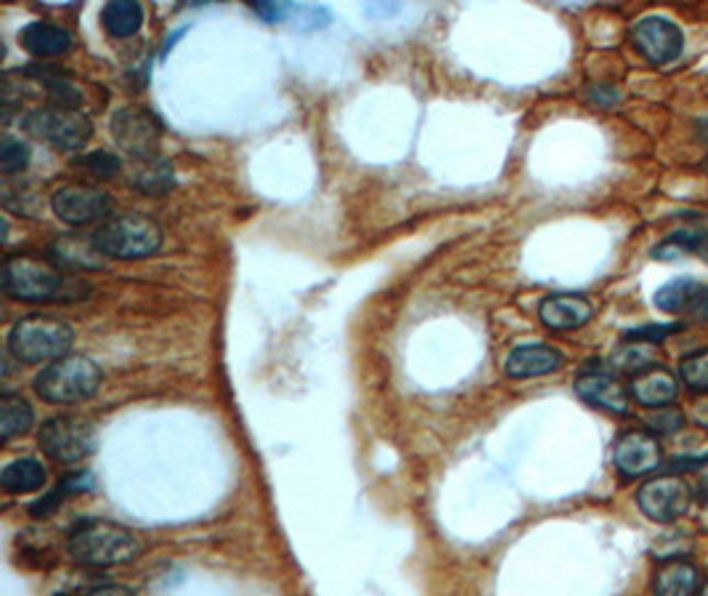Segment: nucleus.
<instances>
[{
    "mask_svg": "<svg viewBox=\"0 0 708 596\" xmlns=\"http://www.w3.org/2000/svg\"><path fill=\"white\" fill-rule=\"evenodd\" d=\"M138 538L117 522H82L69 536V554L86 567L125 565L138 554Z\"/></svg>",
    "mask_w": 708,
    "mask_h": 596,
    "instance_id": "nucleus-1",
    "label": "nucleus"
},
{
    "mask_svg": "<svg viewBox=\"0 0 708 596\" xmlns=\"http://www.w3.org/2000/svg\"><path fill=\"white\" fill-rule=\"evenodd\" d=\"M91 247L117 260L149 258L162 247V230L151 217L117 215L93 230Z\"/></svg>",
    "mask_w": 708,
    "mask_h": 596,
    "instance_id": "nucleus-2",
    "label": "nucleus"
},
{
    "mask_svg": "<svg viewBox=\"0 0 708 596\" xmlns=\"http://www.w3.org/2000/svg\"><path fill=\"white\" fill-rule=\"evenodd\" d=\"M72 326L50 316H27L9 331V350L22 363L59 361L72 348Z\"/></svg>",
    "mask_w": 708,
    "mask_h": 596,
    "instance_id": "nucleus-3",
    "label": "nucleus"
},
{
    "mask_svg": "<svg viewBox=\"0 0 708 596\" xmlns=\"http://www.w3.org/2000/svg\"><path fill=\"white\" fill-rule=\"evenodd\" d=\"M101 369L86 356H64L35 376V393L46 403H80L101 387Z\"/></svg>",
    "mask_w": 708,
    "mask_h": 596,
    "instance_id": "nucleus-4",
    "label": "nucleus"
},
{
    "mask_svg": "<svg viewBox=\"0 0 708 596\" xmlns=\"http://www.w3.org/2000/svg\"><path fill=\"white\" fill-rule=\"evenodd\" d=\"M22 125L30 136L46 140V144L56 146L61 151L82 149L93 136V125L86 114L78 112V109L54 104L32 109V112L24 114Z\"/></svg>",
    "mask_w": 708,
    "mask_h": 596,
    "instance_id": "nucleus-5",
    "label": "nucleus"
},
{
    "mask_svg": "<svg viewBox=\"0 0 708 596\" xmlns=\"http://www.w3.org/2000/svg\"><path fill=\"white\" fill-rule=\"evenodd\" d=\"M3 292L9 297L22 300V303H48V300L61 297L64 279L56 268L48 262L16 255L3 262Z\"/></svg>",
    "mask_w": 708,
    "mask_h": 596,
    "instance_id": "nucleus-6",
    "label": "nucleus"
},
{
    "mask_svg": "<svg viewBox=\"0 0 708 596\" xmlns=\"http://www.w3.org/2000/svg\"><path fill=\"white\" fill-rule=\"evenodd\" d=\"M37 443H41V451L56 464H75V461L93 453L95 429L86 416L59 414L41 427Z\"/></svg>",
    "mask_w": 708,
    "mask_h": 596,
    "instance_id": "nucleus-7",
    "label": "nucleus"
},
{
    "mask_svg": "<svg viewBox=\"0 0 708 596\" xmlns=\"http://www.w3.org/2000/svg\"><path fill=\"white\" fill-rule=\"evenodd\" d=\"M693 488L687 485L685 477L679 474H661V477L648 480L637 493V506L648 520L668 525L690 511Z\"/></svg>",
    "mask_w": 708,
    "mask_h": 596,
    "instance_id": "nucleus-8",
    "label": "nucleus"
},
{
    "mask_svg": "<svg viewBox=\"0 0 708 596\" xmlns=\"http://www.w3.org/2000/svg\"><path fill=\"white\" fill-rule=\"evenodd\" d=\"M50 207L59 221L69 226H88L110 215L112 196L104 189H95L88 183H67L59 185L50 196Z\"/></svg>",
    "mask_w": 708,
    "mask_h": 596,
    "instance_id": "nucleus-9",
    "label": "nucleus"
},
{
    "mask_svg": "<svg viewBox=\"0 0 708 596\" xmlns=\"http://www.w3.org/2000/svg\"><path fill=\"white\" fill-rule=\"evenodd\" d=\"M112 136L123 151L133 159H155L159 149V125L146 109L125 106L117 109L112 117Z\"/></svg>",
    "mask_w": 708,
    "mask_h": 596,
    "instance_id": "nucleus-10",
    "label": "nucleus"
},
{
    "mask_svg": "<svg viewBox=\"0 0 708 596\" xmlns=\"http://www.w3.org/2000/svg\"><path fill=\"white\" fill-rule=\"evenodd\" d=\"M631 43L650 64L666 67V64L679 59L682 48H685V35L672 19L648 16L631 27Z\"/></svg>",
    "mask_w": 708,
    "mask_h": 596,
    "instance_id": "nucleus-11",
    "label": "nucleus"
},
{
    "mask_svg": "<svg viewBox=\"0 0 708 596\" xmlns=\"http://www.w3.org/2000/svg\"><path fill=\"white\" fill-rule=\"evenodd\" d=\"M661 443L648 429H629L616 440L614 464L623 477H645L661 466Z\"/></svg>",
    "mask_w": 708,
    "mask_h": 596,
    "instance_id": "nucleus-12",
    "label": "nucleus"
},
{
    "mask_svg": "<svg viewBox=\"0 0 708 596\" xmlns=\"http://www.w3.org/2000/svg\"><path fill=\"white\" fill-rule=\"evenodd\" d=\"M576 395L589 406L603 408L610 414H627L629 412V393L616 376L605 374V371H582L576 376Z\"/></svg>",
    "mask_w": 708,
    "mask_h": 596,
    "instance_id": "nucleus-13",
    "label": "nucleus"
},
{
    "mask_svg": "<svg viewBox=\"0 0 708 596\" xmlns=\"http://www.w3.org/2000/svg\"><path fill=\"white\" fill-rule=\"evenodd\" d=\"M592 316H595V307L584 294H550L539 305L541 324L554 331L582 329Z\"/></svg>",
    "mask_w": 708,
    "mask_h": 596,
    "instance_id": "nucleus-14",
    "label": "nucleus"
},
{
    "mask_svg": "<svg viewBox=\"0 0 708 596\" xmlns=\"http://www.w3.org/2000/svg\"><path fill=\"white\" fill-rule=\"evenodd\" d=\"M563 367V352L550 348V345H520L507 356L504 371L513 380H531V376L552 374Z\"/></svg>",
    "mask_w": 708,
    "mask_h": 596,
    "instance_id": "nucleus-15",
    "label": "nucleus"
},
{
    "mask_svg": "<svg viewBox=\"0 0 708 596\" xmlns=\"http://www.w3.org/2000/svg\"><path fill=\"white\" fill-rule=\"evenodd\" d=\"M631 395H634V401L640 403V406L668 408L677 401L679 382L668 369L655 367L634 376V382H631Z\"/></svg>",
    "mask_w": 708,
    "mask_h": 596,
    "instance_id": "nucleus-16",
    "label": "nucleus"
},
{
    "mask_svg": "<svg viewBox=\"0 0 708 596\" xmlns=\"http://www.w3.org/2000/svg\"><path fill=\"white\" fill-rule=\"evenodd\" d=\"M19 41L27 54L50 59V56H61L72 48V32L54 22H30L19 35Z\"/></svg>",
    "mask_w": 708,
    "mask_h": 596,
    "instance_id": "nucleus-17",
    "label": "nucleus"
},
{
    "mask_svg": "<svg viewBox=\"0 0 708 596\" xmlns=\"http://www.w3.org/2000/svg\"><path fill=\"white\" fill-rule=\"evenodd\" d=\"M698 567L687 560H668L655 570L653 596H695Z\"/></svg>",
    "mask_w": 708,
    "mask_h": 596,
    "instance_id": "nucleus-18",
    "label": "nucleus"
},
{
    "mask_svg": "<svg viewBox=\"0 0 708 596\" xmlns=\"http://www.w3.org/2000/svg\"><path fill=\"white\" fill-rule=\"evenodd\" d=\"M706 292L708 286L700 284V281L674 279L655 292V307L663 313H672V316L674 313H690L693 316V311L698 307L700 300H704Z\"/></svg>",
    "mask_w": 708,
    "mask_h": 596,
    "instance_id": "nucleus-19",
    "label": "nucleus"
},
{
    "mask_svg": "<svg viewBox=\"0 0 708 596\" xmlns=\"http://www.w3.org/2000/svg\"><path fill=\"white\" fill-rule=\"evenodd\" d=\"M653 255L659 260H677L682 255H698V258L708 260V228L698 223V226L674 230L663 245L653 249Z\"/></svg>",
    "mask_w": 708,
    "mask_h": 596,
    "instance_id": "nucleus-20",
    "label": "nucleus"
},
{
    "mask_svg": "<svg viewBox=\"0 0 708 596\" xmlns=\"http://www.w3.org/2000/svg\"><path fill=\"white\" fill-rule=\"evenodd\" d=\"M101 24L112 37H133L144 24V9L133 0H112L101 9Z\"/></svg>",
    "mask_w": 708,
    "mask_h": 596,
    "instance_id": "nucleus-21",
    "label": "nucleus"
},
{
    "mask_svg": "<svg viewBox=\"0 0 708 596\" xmlns=\"http://www.w3.org/2000/svg\"><path fill=\"white\" fill-rule=\"evenodd\" d=\"M46 480L48 474L37 459H16L11 464H5V470L0 472V485L9 493L41 491L46 485Z\"/></svg>",
    "mask_w": 708,
    "mask_h": 596,
    "instance_id": "nucleus-22",
    "label": "nucleus"
},
{
    "mask_svg": "<svg viewBox=\"0 0 708 596\" xmlns=\"http://www.w3.org/2000/svg\"><path fill=\"white\" fill-rule=\"evenodd\" d=\"M35 421V412L22 395H0V440H11L27 432Z\"/></svg>",
    "mask_w": 708,
    "mask_h": 596,
    "instance_id": "nucleus-23",
    "label": "nucleus"
},
{
    "mask_svg": "<svg viewBox=\"0 0 708 596\" xmlns=\"http://www.w3.org/2000/svg\"><path fill=\"white\" fill-rule=\"evenodd\" d=\"M655 363H659V350H655V345H648V342H627L621 345L614 352V367L623 369V371H648V369H655Z\"/></svg>",
    "mask_w": 708,
    "mask_h": 596,
    "instance_id": "nucleus-24",
    "label": "nucleus"
},
{
    "mask_svg": "<svg viewBox=\"0 0 708 596\" xmlns=\"http://www.w3.org/2000/svg\"><path fill=\"white\" fill-rule=\"evenodd\" d=\"M133 183H136L138 189L151 191V194H162V191H168L170 185H173V168L159 157L144 159V162H138Z\"/></svg>",
    "mask_w": 708,
    "mask_h": 596,
    "instance_id": "nucleus-25",
    "label": "nucleus"
},
{
    "mask_svg": "<svg viewBox=\"0 0 708 596\" xmlns=\"http://www.w3.org/2000/svg\"><path fill=\"white\" fill-rule=\"evenodd\" d=\"M679 376L695 393H708V348L682 358Z\"/></svg>",
    "mask_w": 708,
    "mask_h": 596,
    "instance_id": "nucleus-26",
    "label": "nucleus"
},
{
    "mask_svg": "<svg viewBox=\"0 0 708 596\" xmlns=\"http://www.w3.org/2000/svg\"><path fill=\"white\" fill-rule=\"evenodd\" d=\"M30 165V146L24 140L5 136L0 140V170L3 176H16Z\"/></svg>",
    "mask_w": 708,
    "mask_h": 596,
    "instance_id": "nucleus-27",
    "label": "nucleus"
},
{
    "mask_svg": "<svg viewBox=\"0 0 708 596\" xmlns=\"http://www.w3.org/2000/svg\"><path fill=\"white\" fill-rule=\"evenodd\" d=\"M88 485H91V480L86 477V474H80V477H72V480H67V483H59L56 485V491L50 493V496L46 498H41V502L37 504H32L30 509H32V515L35 517H43V515H50V509H54V506H59L61 498H67L69 493H80V491H86Z\"/></svg>",
    "mask_w": 708,
    "mask_h": 596,
    "instance_id": "nucleus-28",
    "label": "nucleus"
},
{
    "mask_svg": "<svg viewBox=\"0 0 708 596\" xmlns=\"http://www.w3.org/2000/svg\"><path fill=\"white\" fill-rule=\"evenodd\" d=\"M331 19L329 9H322V5H295L292 3V14L286 22H292L295 27H303V30H316V27H324Z\"/></svg>",
    "mask_w": 708,
    "mask_h": 596,
    "instance_id": "nucleus-29",
    "label": "nucleus"
},
{
    "mask_svg": "<svg viewBox=\"0 0 708 596\" xmlns=\"http://www.w3.org/2000/svg\"><path fill=\"white\" fill-rule=\"evenodd\" d=\"M80 168H86L88 172H93V176L99 178H112L114 172L120 170V157H114L112 151H91L86 154V157L78 159Z\"/></svg>",
    "mask_w": 708,
    "mask_h": 596,
    "instance_id": "nucleus-30",
    "label": "nucleus"
},
{
    "mask_svg": "<svg viewBox=\"0 0 708 596\" xmlns=\"http://www.w3.org/2000/svg\"><path fill=\"white\" fill-rule=\"evenodd\" d=\"M679 326H645V329H631L627 339L631 342H648V345H659L666 339L668 335H674Z\"/></svg>",
    "mask_w": 708,
    "mask_h": 596,
    "instance_id": "nucleus-31",
    "label": "nucleus"
},
{
    "mask_svg": "<svg viewBox=\"0 0 708 596\" xmlns=\"http://www.w3.org/2000/svg\"><path fill=\"white\" fill-rule=\"evenodd\" d=\"M252 11L266 22H286L292 14V3H252Z\"/></svg>",
    "mask_w": 708,
    "mask_h": 596,
    "instance_id": "nucleus-32",
    "label": "nucleus"
},
{
    "mask_svg": "<svg viewBox=\"0 0 708 596\" xmlns=\"http://www.w3.org/2000/svg\"><path fill=\"white\" fill-rule=\"evenodd\" d=\"M653 425H659L655 427L659 432L672 435V432H677L682 425H685V416H682L679 412H672V408H661V414L653 416Z\"/></svg>",
    "mask_w": 708,
    "mask_h": 596,
    "instance_id": "nucleus-33",
    "label": "nucleus"
},
{
    "mask_svg": "<svg viewBox=\"0 0 708 596\" xmlns=\"http://www.w3.org/2000/svg\"><path fill=\"white\" fill-rule=\"evenodd\" d=\"M82 596H136V592L127 586H117V583H110V586H95L91 592H86Z\"/></svg>",
    "mask_w": 708,
    "mask_h": 596,
    "instance_id": "nucleus-34",
    "label": "nucleus"
},
{
    "mask_svg": "<svg viewBox=\"0 0 708 596\" xmlns=\"http://www.w3.org/2000/svg\"><path fill=\"white\" fill-rule=\"evenodd\" d=\"M395 11H401L398 3H393V5H367L369 16H391V14H395Z\"/></svg>",
    "mask_w": 708,
    "mask_h": 596,
    "instance_id": "nucleus-35",
    "label": "nucleus"
},
{
    "mask_svg": "<svg viewBox=\"0 0 708 596\" xmlns=\"http://www.w3.org/2000/svg\"><path fill=\"white\" fill-rule=\"evenodd\" d=\"M695 419H698L700 425L708 427V403H704V406H698V412H695Z\"/></svg>",
    "mask_w": 708,
    "mask_h": 596,
    "instance_id": "nucleus-36",
    "label": "nucleus"
},
{
    "mask_svg": "<svg viewBox=\"0 0 708 596\" xmlns=\"http://www.w3.org/2000/svg\"><path fill=\"white\" fill-rule=\"evenodd\" d=\"M700 596H708V578L704 583V588H700Z\"/></svg>",
    "mask_w": 708,
    "mask_h": 596,
    "instance_id": "nucleus-37",
    "label": "nucleus"
},
{
    "mask_svg": "<svg viewBox=\"0 0 708 596\" xmlns=\"http://www.w3.org/2000/svg\"><path fill=\"white\" fill-rule=\"evenodd\" d=\"M706 170H708V159H706Z\"/></svg>",
    "mask_w": 708,
    "mask_h": 596,
    "instance_id": "nucleus-38",
    "label": "nucleus"
}]
</instances>
